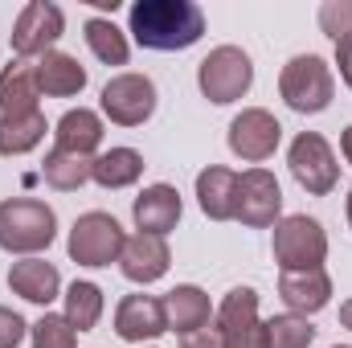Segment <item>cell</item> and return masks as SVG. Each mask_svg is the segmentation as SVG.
<instances>
[{"instance_id": "36", "label": "cell", "mask_w": 352, "mask_h": 348, "mask_svg": "<svg viewBox=\"0 0 352 348\" xmlns=\"http://www.w3.org/2000/svg\"><path fill=\"white\" fill-rule=\"evenodd\" d=\"M349 226H352V188H349Z\"/></svg>"}, {"instance_id": "5", "label": "cell", "mask_w": 352, "mask_h": 348, "mask_svg": "<svg viewBox=\"0 0 352 348\" xmlns=\"http://www.w3.org/2000/svg\"><path fill=\"white\" fill-rule=\"evenodd\" d=\"M274 262L283 270H316L328 259V234L316 217L307 213H291L283 221H274V238H270Z\"/></svg>"}, {"instance_id": "25", "label": "cell", "mask_w": 352, "mask_h": 348, "mask_svg": "<svg viewBox=\"0 0 352 348\" xmlns=\"http://www.w3.org/2000/svg\"><path fill=\"white\" fill-rule=\"evenodd\" d=\"M41 176H45V184H54V188H62V193H74V188H82L90 180V160L54 148V152L45 156V164H41Z\"/></svg>"}, {"instance_id": "4", "label": "cell", "mask_w": 352, "mask_h": 348, "mask_svg": "<svg viewBox=\"0 0 352 348\" xmlns=\"http://www.w3.org/2000/svg\"><path fill=\"white\" fill-rule=\"evenodd\" d=\"M197 87L209 102L226 107V102H238L246 90L254 87V62L246 50L238 45H217L201 58L197 66Z\"/></svg>"}, {"instance_id": "1", "label": "cell", "mask_w": 352, "mask_h": 348, "mask_svg": "<svg viewBox=\"0 0 352 348\" xmlns=\"http://www.w3.org/2000/svg\"><path fill=\"white\" fill-rule=\"evenodd\" d=\"M205 33V12L192 0H135L131 4V37L144 50L173 54L197 45Z\"/></svg>"}, {"instance_id": "31", "label": "cell", "mask_w": 352, "mask_h": 348, "mask_svg": "<svg viewBox=\"0 0 352 348\" xmlns=\"http://www.w3.org/2000/svg\"><path fill=\"white\" fill-rule=\"evenodd\" d=\"M25 332H29V324L12 307H0V348H16L25 340Z\"/></svg>"}, {"instance_id": "30", "label": "cell", "mask_w": 352, "mask_h": 348, "mask_svg": "<svg viewBox=\"0 0 352 348\" xmlns=\"http://www.w3.org/2000/svg\"><path fill=\"white\" fill-rule=\"evenodd\" d=\"M320 29H324L332 41L349 37L352 33V0H324V4H320Z\"/></svg>"}, {"instance_id": "33", "label": "cell", "mask_w": 352, "mask_h": 348, "mask_svg": "<svg viewBox=\"0 0 352 348\" xmlns=\"http://www.w3.org/2000/svg\"><path fill=\"white\" fill-rule=\"evenodd\" d=\"M336 66H340L344 83L352 87V33H349V37H340V41H336Z\"/></svg>"}, {"instance_id": "2", "label": "cell", "mask_w": 352, "mask_h": 348, "mask_svg": "<svg viewBox=\"0 0 352 348\" xmlns=\"http://www.w3.org/2000/svg\"><path fill=\"white\" fill-rule=\"evenodd\" d=\"M54 234H58V217L45 201H33V197L0 201V250L37 254L54 242Z\"/></svg>"}, {"instance_id": "24", "label": "cell", "mask_w": 352, "mask_h": 348, "mask_svg": "<svg viewBox=\"0 0 352 348\" xmlns=\"http://www.w3.org/2000/svg\"><path fill=\"white\" fill-rule=\"evenodd\" d=\"M87 45H90V54H94L98 62H107V66H123V62L131 58L127 33H123L115 21H107V17H90L87 21Z\"/></svg>"}, {"instance_id": "13", "label": "cell", "mask_w": 352, "mask_h": 348, "mask_svg": "<svg viewBox=\"0 0 352 348\" xmlns=\"http://www.w3.org/2000/svg\"><path fill=\"white\" fill-rule=\"evenodd\" d=\"M115 332L127 345H144L168 332V316H164V299L156 295H127L115 307Z\"/></svg>"}, {"instance_id": "34", "label": "cell", "mask_w": 352, "mask_h": 348, "mask_svg": "<svg viewBox=\"0 0 352 348\" xmlns=\"http://www.w3.org/2000/svg\"><path fill=\"white\" fill-rule=\"evenodd\" d=\"M340 324L352 332V299H344V303H340Z\"/></svg>"}, {"instance_id": "17", "label": "cell", "mask_w": 352, "mask_h": 348, "mask_svg": "<svg viewBox=\"0 0 352 348\" xmlns=\"http://www.w3.org/2000/svg\"><path fill=\"white\" fill-rule=\"evenodd\" d=\"M37 78H33V62H8L0 70V123H12V119H25V115H37Z\"/></svg>"}, {"instance_id": "12", "label": "cell", "mask_w": 352, "mask_h": 348, "mask_svg": "<svg viewBox=\"0 0 352 348\" xmlns=\"http://www.w3.org/2000/svg\"><path fill=\"white\" fill-rule=\"evenodd\" d=\"M230 152L234 156H242V160H250V164H258V160H270L274 156V148H278V140H283V123L263 111V107H250V111H242L234 123H230Z\"/></svg>"}, {"instance_id": "19", "label": "cell", "mask_w": 352, "mask_h": 348, "mask_svg": "<svg viewBox=\"0 0 352 348\" xmlns=\"http://www.w3.org/2000/svg\"><path fill=\"white\" fill-rule=\"evenodd\" d=\"M98 144H102V119H98L90 107H70V111L58 119V127H54V148H58V152L94 160Z\"/></svg>"}, {"instance_id": "6", "label": "cell", "mask_w": 352, "mask_h": 348, "mask_svg": "<svg viewBox=\"0 0 352 348\" xmlns=\"http://www.w3.org/2000/svg\"><path fill=\"white\" fill-rule=\"evenodd\" d=\"M66 246H70V259L78 262V266H111V262H119V254H123L127 234H123V226L111 213L90 209V213H82L74 221Z\"/></svg>"}, {"instance_id": "20", "label": "cell", "mask_w": 352, "mask_h": 348, "mask_svg": "<svg viewBox=\"0 0 352 348\" xmlns=\"http://www.w3.org/2000/svg\"><path fill=\"white\" fill-rule=\"evenodd\" d=\"M197 205L213 221H234V213H238V173H230L221 164L197 173Z\"/></svg>"}, {"instance_id": "35", "label": "cell", "mask_w": 352, "mask_h": 348, "mask_svg": "<svg viewBox=\"0 0 352 348\" xmlns=\"http://www.w3.org/2000/svg\"><path fill=\"white\" fill-rule=\"evenodd\" d=\"M340 152H344V160L352 164V127L344 131V135H340Z\"/></svg>"}, {"instance_id": "18", "label": "cell", "mask_w": 352, "mask_h": 348, "mask_svg": "<svg viewBox=\"0 0 352 348\" xmlns=\"http://www.w3.org/2000/svg\"><path fill=\"white\" fill-rule=\"evenodd\" d=\"M33 78H37V90L50 94V98H70V94H82L87 87V70L78 58L62 54V50H50L33 62Z\"/></svg>"}, {"instance_id": "16", "label": "cell", "mask_w": 352, "mask_h": 348, "mask_svg": "<svg viewBox=\"0 0 352 348\" xmlns=\"http://www.w3.org/2000/svg\"><path fill=\"white\" fill-rule=\"evenodd\" d=\"M180 213H184V205H180V193L173 184H148L135 197V205H131V217H135L140 234H156V238H164L168 230H176Z\"/></svg>"}, {"instance_id": "37", "label": "cell", "mask_w": 352, "mask_h": 348, "mask_svg": "<svg viewBox=\"0 0 352 348\" xmlns=\"http://www.w3.org/2000/svg\"><path fill=\"white\" fill-rule=\"evenodd\" d=\"M336 348H349V345H336Z\"/></svg>"}, {"instance_id": "15", "label": "cell", "mask_w": 352, "mask_h": 348, "mask_svg": "<svg viewBox=\"0 0 352 348\" xmlns=\"http://www.w3.org/2000/svg\"><path fill=\"white\" fill-rule=\"evenodd\" d=\"M278 299L295 312V316H311L320 307H328L332 299V279L324 266L316 270H283L278 274Z\"/></svg>"}, {"instance_id": "8", "label": "cell", "mask_w": 352, "mask_h": 348, "mask_svg": "<svg viewBox=\"0 0 352 348\" xmlns=\"http://www.w3.org/2000/svg\"><path fill=\"white\" fill-rule=\"evenodd\" d=\"M213 328H217L226 348H270L266 324L258 320V291L254 287H234L221 299Z\"/></svg>"}, {"instance_id": "10", "label": "cell", "mask_w": 352, "mask_h": 348, "mask_svg": "<svg viewBox=\"0 0 352 348\" xmlns=\"http://www.w3.org/2000/svg\"><path fill=\"white\" fill-rule=\"evenodd\" d=\"M62 29H66L62 8L50 4V0H33V4L21 8V17H16V25H12V54H16L21 62H29V58L37 62L41 54L54 50V41L62 37Z\"/></svg>"}, {"instance_id": "14", "label": "cell", "mask_w": 352, "mask_h": 348, "mask_svg": "<svg viewBox=\"0 0 352 348\" xmlns=\"http://www.w3.org/2000/svg\"><path fill=\"white\" fill-rule=\"evenodd\" d=\"M168 262H173V254H168V242L164 238L135 234V238H127V246L119 254V270H123V279L148 287V283H156V279L168 274Z\"/></svg>"}, {"instance_id": "22", "label": "cell", "mask_w": 352, "mask_h": 348, "mask_svg": "<svg viewBox=\"0 0 352 348\" xmlns=\"http://www.w3.org/2000/svg\"><path fill=\"white\" fill-rule=\"evenodd\" d=\"M164 316H168V328H173V332L188 336V332L209 328L213 307H209V295H205L201 287L180 283V287H173V291L164 295Z\"/></svg>"}, {"instance_id": "27", "label": "cell", "mask_w": 352, "mask_h": 348, "mask_svg": "<svg viewBox=\"0 0 352 348\" xmlns=\"http://www.w3.org/2000/svg\"><path fill=\"white\" fill-rule=\"evenodd\" d=\"M45 140V115H25L12 123H0V156H25Z\"/></svg>"}, {"instance_id": "9", "label": "cell", "mask_w": 352, "mask_h": 348, "mask_svg": "<svg viewBox=\"0 0 352 348\" xmlns=\"http://www.w3.org/2000/svg\"><path fill=\"white\" fill-rule=\"evenodd\" d=\"M156 83L148 74H115L102 87V115L119 127H140L156 115Z\"/></svg>"}, {"instance_id": "7", "label": "cell", "mask_w": 352, "mask_h": 348, "mask_svg": "<svg viewBox=\"0 0 352 348\" xmlns=\"http://www.w3.org/2000/svg\"><path fill=\"white\" fill-rule=\"evenodd\" d=\"M287 164L291 176L299 180V188H307L311 197H328L340 180V164H336V152L332 144L320 135V131H303L291 140V152H287Z\"/></svg>"}, {"instance_id": "28", "label": "cell", "mask_w": 352, "mask_h": 348, "mask_svg": "<svg viewBox=\"0 0 352 348\" xmlns=\"http://www.w3.org/2000/svg\"><path fill=\"white\" fill-rule=\"evenodd\" d=\"M266 340H270V348H311L316 328L307 324V316L287 312V316L266 320Z\"/></svg>"}, {"instance_id": "3", "label": "cell", "mask_w": 352, "mask_h": 348, "mask_svg": "<svg viewBox=\"0 0 352 348\" xmlns=\"http://www.w3.org/2000/svg\"><path fill=\"white\" fill-rule=\"evenodd\" d=\"M278 94L291 111L299 115H320L328 111L332 94H336V78H332V66L320 58V54H295L283 74H278Z\"/></svg>"}, {"instance_id": "21", "label": "cell", "mask_w": 352, "mask_h": 348, "mask_svg": "<svg viewBox=\"0 0 352 348\" xmlns=\"http://www.w3.org/2000/svg\"><path fill=\"white\" fill-rule=\"evenodd\" d=\"M8 287H12V295L45 307V303L58 299L62 274H58L54 262H45V259H21V262H12V270H8Z\"/></svg>"}, {"instance_id": "29", "label": "cell", "mask_w": 352, "mask_h": 348, "mask_svg": "<svg viewBox=\"0 0 352 348\" xmlns=\"http://www.w3.org/2000/svg\"><path fill=\"white\" fill-rule=\"evenodd\" d=\"M29 336H33V348H74L78 332L70 328L66 316H41L37 324H29Z\"/></svg>"}, {"instance_id": "23", "label": "cell", "mask_w": 352, "mask_h": 348, "mask_svg": "<svg viewBox=\"0 0 352 348\" xmlns=\"http://www.w3.org/2000/svg\"><path fill=\"white\" fill-rule=\"evenodd\" d=\"M144 176V156L135 148H111L90 160V180L102 188H127Z\"/></svg>"}, {"instance_id": "26", "label": "cell", "mask_w": 352, "mask_h": 348, "mask_svg": "<svg viewBox=\"0 0 352 348\" xmlns=\"http://www.w3.org/2000/svg\"><path fill=\"white\" fill-rule=\"evenodd\" d=\"M98 316H102V291L94 283H70V291H66V320H70V328L74 332H94Z\"/></svg>"}, {"instance_id": "11", "label": "cell", "mask_w": 352, "mask_h": 348, "mask_svg": "<svg viewBox=\"0 0 352 348\" xmlns=\"http://www.w3.org/2000/svg\"><path fill=\"white\" fill-rule=\"evenodd\" d=\"M278 213H283V188H278L274 173L250 168V173L238 176V213H234V217H238L242 226L266 230V226L278 221Z\"/></svg>"}, {"instance_id": "32", "label": "cell", "mask_w": 352, "mask_h": 348, "mask_svg": "<svg viewBox=\"0 0 352 348\" xmlns=\"http://www.w3.org/2000/svg\"><path fill=\"white\" fill-rule=\"evenodd\" d=\"M180 348H226V345H221L217 328H201V332H188V336H180Z\"/></svg>"}]
</instances>
